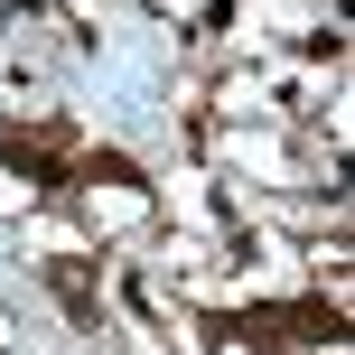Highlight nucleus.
I'll list each match as a JSON object with an SVG mask.
<instances>
[{
    "mask_svg": "<svg viewBox=\"0 0 355 355\" xmlns=\"http://www.w3.org/2000/svg\"><path fill=\"white\" fill-rule=\"evenodd\" d=\"M0 159H10V168H28L37 187H75V178H103V187H150V178L131 168L122 150H94V141H75L66 122H37V131L0 122Z\"/></svg>",
    "mask_w": 355,
    "mask_h": 355,
    "instance_id": "f257e3e1",
    "label": "nucleus"
},
{
    "mask_svg": "<svg viewBox=\"0 0 355 355\" xmlns=\"http://www.w3.org/2000/svg\"><path fill=\"white\" fill-rule=\"evenodd\" d=\"M196 327H206V337H234V346H337L346 337V309L337 300H290V309H206V318H196Z\"/></svg>",
    "mask_w": 355,
    "mask_h": 355,
    "instance_id": "f03ea898",
    "label": "nucleus"
}]
</instances>
